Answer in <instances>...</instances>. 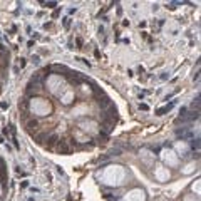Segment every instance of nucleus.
<instances>
[{
	"instance_id": "obj_2",
	"label": "nucleus",
	"mask_w": 201,
	"mask_h": 201,
	"mask_svg": "<svg viewBox=\"0 0 201 201\" xmlns=\"http://www.w3.org/2000/svg\"><path fill=\"white\" fill-rule=\"evenodd\" d=\"M124 144L94 173L104 201H201L198 127Z\"/></svg>"
},
{
	"instance_id": "obj_3",
	"label": "nucleus",
	"mask_w": 201,
	"mask_h": 201,
	"mask_svg": "<svg viewBox=\"0 0 201 201\" xmlns=\"http://www.w3.org/2000/svg\"><path fill=\"white\" fill-rule=\"evenodd\" d=\"M10 72V50L0 39V94L5 91Z\"/></svg>"
},
{
	"instance_id": "obj_1",
	"label": "nucleus",
	"mask_w": 201,
	"mask_h": 201,
	"mask_svg": "<svg viewBox=\"0 0 201 201\" xmlns=\"http://www.w3.org/2000/svg\"><path fill=\"white\" fill-rule=\"evenodd\" d=\"M17 111L24 133L55 156L104 147L121 122L119 107L106 87L60 62L42 66L30 76Z\"/></svg>"
},
{
	"instance_id": "obj_4",
	"label": "nucleus",
	"mask_w": 201,
	"mask_h": 201,
	"mask_svg": "<svg viewBox=\"0 0 201 201\" xmlns=\"http://www.w3.org/2000/svg\"><path fill=\"white\" fill-rule=\"evenodd\" d=\"M10 189V173L5 158L0 154V201H7Z\"/></svg>"
}]
</instances>
